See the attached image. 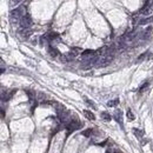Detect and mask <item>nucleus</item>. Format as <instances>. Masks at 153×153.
Segmentation results:
<instances>
[{
	"mask_svg": "<svg viewBox=\"0 0 153 153\" xmlns=\"http://www.w3.org/2000/svg\"><path fill=\"white\" fill-rule=\"evenodd\" d=\"M11 4H12V5H18L19 1H11Z\"/></svg>",
	"mask_w": 153,
	"mask_h": 153,
	"instance_id": "25",
	"label": "nucleus"
},
{
	"mask_svg": "<svg viewBox=\"0 0 153 153\" xmlns=\"http://www.w3.org/2000/svg\"><path fill=\"white\" fill-rule=\"evenodd\" d=\"M95 55V51H93V50H85V51H82L81 53V58L82 60H85V59H89L92 58V57Z\"/></svg>",
	"mask_w": 153,
	"mask_h": 153,
	"instance_id": "5",
	"label": "nucleus"
},
{
	"mask_svg": "<svg viewBox=\"0 0 153 153\" xmlns=\"http://www.w3.org/2000/svg\"><path fill=\"white\" fill-rule=\"evenodd\" d=\"M113 153H124V152H121L120 150H114L113 151Z\"/></svg>",
	"mask_w": 153,
	"mask_h": 153,
	"instance_id": "24",
	"label": "nucleus"
},
{
	"mask_svg": "<svg viewBox=\"0 0 153 153\" xmlns=\"http://www.w3.org/2000/svg\"><path fill=\"white\" fill-rule=\"evenodd\" d=\"M21 33L24 34L25 38H28V37L32 34V32H31V30H21Z\"/></svg>",
	"mask_w": 153,
	"mask_h": 153,
	"instance_id": "13",
	"label": "nucleus"
},
{
	"mask_svg": "<svg viewBox=\"0 0 153 153\" xmlns=\"http://www.w3.org/2000/svg\"><path fill=\"white\" fill-rule=\"evenodd\" d=\"M118 104H119V99H113L112 101H110L107 105H108L110 107H113V106H115V105H118Z\"/></svg>",
	"mask_w": 153,
	"mask_h": 153,
	"instance_id": "17",
	"label": "nucleus"
},
{
	"mask_svg": "<svg viewBox=\"0 0 153 153\" xmlns=\"http://www.w3.org/2000/svg\"><path fill=\"white\" fill-rule=\"evenodd\" d=\"M152 5H153V1H146L145 6L139 10V13H140V14H144V15H147L148 13L153 10V6Z\"/></svg>",
	"mask_w": 153,
	"mask_h": 153,
	"instance_id": "4",
	"label": "nucleus"
},
{
	"mask_svg": "<svg viewBox=\"0 0 153 153\" xmlns=\"http://www.w3.org/2000/svg\"><path fill=\"white\" fill-rule=\"evenodd\" d=\"M151 30H152V28H151V27H148V30H147V31H145V32H144V36H143V38H144V39H147V38H150V33H151Z\"/></svg>",
	"mask_w": 153,
	"mask_h": 153,
	"instance_id": "18",
	"label": "nucleus"
},
{
	"mask_svg": "<svg viewBox=\"0 0 153 153\" xmlns=\"http://www.w3.org/2000/svg\"><path fill=\"white\" fill-rule=\"evenodd\" d=\"M72 52H73L75 55H78V54H81L82 53V51H81V48H79V47H73V48L71 50Z\"/></svg>",
	"mask_w": 153,
	"mask_h": 153,
	"instance_id": "12",
	"label": "nucleus"
},
{
	"mask_svg": "<svg viewBox=\"0 0 153 153\" xmlns=\"http://www.w3.org/2000/svg\"><path fill=\"white\" fill-rule=\"evenodd\" d=\"M45 37H46V39L48 41H52L53 39H55V38H58V33H47V34H45Z\"/></svg>",
	"mask_w": 153,
	"mask_h": 153,
	"instance_id": "9",
	"label": "nucleus"
},
{
	"mask_svg": "<svg viewBox=\"0 0 153 153\" xmlns=\"http://www.w3.org/2000/svg\"><path fill=\"white\" fill-rule=\"evenodd\" d=\"M152 21H153V17H147V18L141 19V20L139 21V24H140V25H148V24H151Z\"/></svg>",
	"mask_w": 153,
	"mask_h": 153,
	"instance_id": "7",
	"label": "nucleus"
},
{
	"mask_svg": "<svg viewBox=\"0 0 153 153\" xmlns=\"http://www.w3.org/2000/svg\"><path fill=\"white\" fill-rule=\"evenodd\" d=\"M92 132H93V130H92V128H88V130H86V131H84V132H81V134L85 135V137H89V135L92 134Z\"/></svg>",
	"mask_w": 153,
	"mask_h": 153,
	"instance_id": "16",
	"label": "nucleus"
},
{
	"mask_svg": "<svg viewBox=\"0 0 153 153\" xmlns=\"http://www.w3.org/2000/svg\"><path fill=\"white\" fill-rule=\"evenodd\" d=\"M147 55H148V52H145V53H143L140 57H139V58H138V60H137V61H138V62H140V61H143L144 59L147 58Z\"/></svg>",
	"mask_w": 153,
	"mask_h": 153,
	"instance_id": "15",
	"label": "nucleus"
},
{
	"mask_svg": "<svg viewBox=\"0 0 153 153\" xmlns=\"http://www.w3.org/2000/svg\"><path fill=\"white\" fill-rule=\"evenodd\" d=\"M100 115H101V118L104 120H106V121H108V120H111V115L108 114L107 112H101L100 113Z\"/></svg>",
	"mask_w": 153,
	"mask_h": 153,
	"instance_id": "10",
	"label": "nucleus"
},
{
	"mask_svg": "<svg viewBox=\"0 0 153 153\" xmlns=\"http://www.w3.org/2000/svg\"><path fill=\"white\" fill-rule=\"evenodd\" d=\"M113 60V57L112 55H104V57H100L99 59H98L97 64H95V66L97 67H106L107 65L111 64V61Z\"/></svg>",
	"mask_w": 153,
	"mask_h": 153,
	"instance_id": "2",
	"label": "nucleus"
},
{
	"mask_svg": "<svg viewBox=\"0 0 153 153\" xmlns=\"http://www.w3.org/2000/svg\"><path fill=\"white\" fill-rule=\"evenodd\" d=\"M67 60H68V59H67L66 55H60V61L61 62H66Z\"/></svg>",
	"mask_w": 153,
	"mask_h": 153,
	"instance_id": "21",
	"label": "nucleus"
},
{
	"mask_svg": "<svg viewBox=\"0 0 153 153\" xmlns=\"http://www.w3.org/2000/svg\"><path fill=\"white\" fill-rule=\"evenodd\" d=\"M127 118H128V120H130V121H133V120H134V114L132 113L131 108H128V110H127Z\"/></svg>",
	"mask_w": 153,
	"mask_h": 153,
	"instance_id": "11",
	"label": "nucleus"
},
{
	"mask_svg": "<svg viewBox=\"0 0 153 153\" xmlns=\"http://www.w3.org/2000/svg\"><path fill=\"white\" fill-rule=\"evenodd\" d=\"M65 127H66L67 134H69L71 132H74V131L79 130V128L81 127V122H80L78 119H72L67 125H65Z\"/></svg>",
	"mask_w": 153,
	"mask_h": 153,
	"instance_id": "1",
	"label": "nucleus"
},
{
	"mask_svg": "<svg viewBox=\"0 0 153 153\" xmlns=\"http://www.w3.org/2000/svg\"><path fill=\"white\" fill-rule=\"evenodd\" d=\"M133 132H134V134L137 135L138 138H141V135H143V131L137 130V128H134V131H133Z\"/></svg>",
	"mask_w": 153,
	"mask_h": 153,
	"instance_id": "19",
	"label": "nucleus"
},
{
	"mask_svg": "<svg viewBox=\"0 0 153 153\" xmlns=\"http://www.w3.org/2000/svg\"><path fill=\"white\" fill-rule=\"evenodd\" d=\"M66 57H67V59H68V60H72V59H74L76 55L73 53V52L71 51V52H68V53H67V55H66Z\"/></svg>",
	"mask_w": 153,
	"mask_h": 153,
	"instance_id": "20",
	"label": "nucleus"
},
{
	"mask_svg": "<svg viewBox=\"0 0 153 153\" xmlns=\"http://www.w3.org/2000/svg\"><path fill=\"white\" fill-rule=\"evenodd\" d=\"M1 117H5V112H4V110H1Z\"/></svg>",
	"mask_w": 153,
	"mask_h": 153,
	"instance_id": "26",
	"label": "nucleus"
},
{
	"mask_svg": "<svg viewBox=\"0 0 153 153\" xmlns=\"http://www.w3.org/2000/svg\"><path fill=\"white\" fill-rule=\"evenodd\" d=\"M48 52H50V55L51 57H57L59 54V51L55 47H53V46H50L48 47Z\"/></svg>",
	"mask_w": 153,
	"mask_h": 153,
	"instance_id": "8",
	"label": "nucleus"
},
{
	"mask_svg": "<svg viewBox=\"0 0 153 153\" xmlns=\"http://www.w3.org/2000/svg\"><path fill=\"white\" fill-rule=\"evenodd\" d=\"M31 25H32V17L26 13V15H24L20 21V28L21 30H30Z\"/></svg>",
	"mask_w": 153,
	"mask_h": 153,
	"instance_id": "3",
	"label": "nucleus"
},
{
	"mask_svg": "<svg viewBox=\"0 0 153 153\" xmlns=\"http://www.w3.org/2000/svg\"><path fill=\"white\" fill-rule=\"evenodd\" d=\"M85 100H86V102H87V104H88V105H91L92 107H95V106H94V104H93V102H92V101H89L88 99H86V98H85Z\"/></svg>",
	"mask_w": 153,
	"mask_h": 153,
	"instance_id": "23",
	"label": "nucleus"
},
{
	"mask_svg": "<svg viewBox=\"0 0 153 153\" xmlns=\"http://www.w3.org/2000/svg\"><path fill=\"white\" fill-rule=\"evenodd\" d=\"M148 85H150V82H148V81H145V82H144V84L140 86V88H139V92H144V91H145V89L148 87Z\"/></svg>",
	"mask_w": 153,
	"mask_h": 153,
	"instance_id": "14",
	"label": "nucleus"
},
{
	"mask_svg": "<svg viewBox=\"0 0 153 153\" xmlns=\"http://www.w3.org/2000/svg\"><path fill=\"white\" fill-rule=\"evenodd\" d=\"M59 131H60V127L58 126V127H55V130H54V131H52V135H54L55 133H58Z\"/></svg>",
	"mask_w": 153,
	"mask_h": 153,
	"instance_id": "22",
	"label": "nucleus"
},
{
	"mask_svg": "<svg viewBox=\"0 0 153 153\" xmlns=\"http://www.w3.org/2000/svg\"><path fill=\"white\" fill-rule=\"evenodd\" d=\"M106 153H111V150H107V151H106Z\"/></svg>",
	"mask_w": 153,
	"mask_h": 153,
	"instance_id": "27",
	"label": "nucleus"
},
{
	"mask_svg": "<svg viewBox=\"0 0 153 153\" xmlns=\"http://www.w3.org/2000/svg\"><path fill=\"white\" fill-rule=\"evenodd\" d=\"M84 115L87 118V119L92 120V121H94V120H95V115H94V113H92L91 111H88V110H84Z\"/></svg>",
	"mask_w": 153,
	"mask_h": 153,
	"instance_id": "6",
	"label": "nucleus"
}]
</instances>
